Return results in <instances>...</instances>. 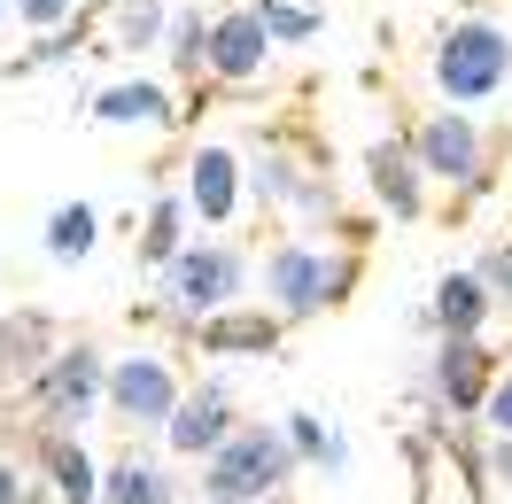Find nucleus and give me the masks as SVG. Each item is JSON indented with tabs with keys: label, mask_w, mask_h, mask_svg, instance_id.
<instances>
[{
	"label": "nucleus",
	"mask_w": 512,
	"mask_h": 504,
	"mask_svg": "<svg viewBox=\"0 0 512 504\" xmlns=\"http://www.w3.org/2000/svg\"><path fill=\"white\" fill-rule=\"evenodd\" d=\"M295 466H303V450L288 442V427H256V419H241V427L202 458V497H218V504L280 497V489L295 481Z\"/></svg>",
	"instance_id": "nucleus-1"
},
{
	"label": "nucleus",
	"mask_w": 512,
	"mask_h": 504,
	"mask_svg": "<svg viewBox=\"0 0 512 504\" xmlns=\"http://www.w3.org/2000/svg\"><path fill=\"white\" fill-rule=\"evenodd\" d=\"M435 94L458 101V109H474V101H497L512 86V32L497 16H458L443 39H435Z\"/></svg>",
	"instance_id": "nucleus-2"
},
{
	"label": "nucleus",
	"mask_w": 512,
	"mask_h": 504,
	"mask_svg": "<svg viewBox=\"0 0 512 504\" xmlns=\"http://www.w3.org/2000/svg\"><path fill=\"white\" fill-rule=\"evenodd\" d=\"M357 249H311V241H280V249L264 256V295H272V311L280 318H319L334 311L342 295L357 287Z\"/></svg>",
	"instance_id": "nucleus-3"
},
{
	"label": "nucleus",
	"mask_w": 512,
	"mask_h": 504,
	"mask_svg": "<svg viewBox=\"0 0 512 504\" xmlns=\"http://www.w3.org/2000/svg\"><path fill=\"white\" fill-rule=\"evenodd\" d=\"M241 280H249V256L225 249V241H202V249H179L171 264H163V303H171V318H210V311H233V295H241Z\"/></svg>",
	"instance_id": "nucleus-4"
},
{
	"label": "nucleus",
	"mask_w": 512,
	"mask_h": 504,
	"mask_svg": "<svg viewBox=\"0 0 512 504\" xmlns=\"http://www.w3.org/2000/svg\"><path fill=\"white\" fill-rule=\"evenodd\" d=\"M101 396H109V357H101L94 342L55 349L32 373V404H39V419H55V427H86L101 411Z\"/></svg>",
	"instance_id": "nucleus-5"
},
{
	"label": "nucleus",
	"mask_w": 512,
	"mask_h": 504,
	"mask_svg": "<svg viewBox=\"0 0 512 504\" xmlns=\"http://www.w3.org/2000/svg\"><path fill=\"white\" fill-rule=\"evenodd\" d=\"M179 373H171V357H156V349H140V357H117L109 365V419H125V427H163L171 411H179Z\"/></svg>",
	"instance_id": "nucleus-6"
},
{
	"label": "nucleus",
	"mask_w": 512,
	"mask_h": 504,
	"mask_svg": "<svg viewBox=\"0 0 512 504\" xmlns=\"http://www.w3.org/2000/svg\"><path fill=\"white\" fill-rule=\"evenodd\" d=\"M412 156L427 179H443L458 194H481V125L466 109H435V117H419L412 132Z\"/></svg>",
	"instance_id": "nucleus-7"
},
{
	"label": "nucleus",
	"mask_w": 512,
	"mask_h": 504,
	"mask_svg": "<svg viewBox=\"0 0 512 504\" xmlns=\"http://www.w3.org/2000/svg\"><path fill=\"white\" fill-rule=\"evenodd\" d=\"M264 63H272V32H264V16L256 8H225V16H210V78L218 86H249V78H264Z\"/></svg>",
	"instance_id": "nucleus-8"
},
{
	"label": "nucleus",
	"mask_w": 512,
	"mask_h": 504,
	"mask_svg": "<svg viewBox=\"0 0 512 504\" xmlns=\"http://www.w3.org/2000/svg\"><path fill=\"white\" fill-rule=\"evenodd\" d=\"M241 179H249L241 156H233L225 140H202V148L187 156V210L202 225H233V210H241Z\"/></svg>",
	"instance_id": "nucleus-9"
},
{
	"label": "nucleus",
	"mask_w": 512,
	"mask_h": 504,
	"mask_svg": "<svg viewBox=\"0 0 512 504\" xmlns=\"http://www.w3.org/2000/svg\"><path fill=\"white\" fill-rule=\"evenodd\" d=\"M489 380H497V349L481 334H443V349H435V396L450 411H481Z\"/></svg>",
	"instance_id": "nucleus-10"
},
{
	"label": "nucleus",
	"mask_w": 512,
	"mask_h": 504,
	"mask_svg": "<svg viewBox=\"0 0 512 504\" xmlns=\"http://www.w3.org/2000/svg\"><path fill=\"white\" fill-rule=\"evenodd\" d=\"M233 427H241V419H233V396H225L218 380H210V388L179 396V411L163 419V442H171L179 458H210V450H218V442L233 435Z\"/></svg>",
	"instance_id": "nucleus-11"
},
{
	"label": "nucleus",
	"mask_w": 512,
	"mask_h": 504,
	"mask_svg": "<svg viewBox=\"0 0 512 504\" xmlns=\"http://www.w3.org/2000/svg\"><path fill=\"white\" fill-rule=\"evenodd\" d=\"M86 117L109 132H163L179 109H171V86H156V78H117V86H101L86 101Z\"/></svg>",
	"instance_id": "nucleus-12"
},
{
	"label": "nucleus",
	"mask_w": 512,
	"mask_h": 504,
	"mask_svg": "<svg viewBox=\"0 0 512 504\" xmlns=\"http://www.w3.org/2000/svg\"><path fill=\"white\" fill-rule=\"evenodd\" d=\"M419 179H427V171H419L412 140H373V148H365V187H373V202H381L388 218H419V202H427Z\"/></svg>",
	"instance_id": "nucleus-13"
},
{
	"label": "nucleus",
	"mask_w": 512,
	"mask_h": 504,
	"mask_svg": "<svg viewBox=\"0 0 512 504\" xmlns=\"http://www.w3.org/2000/svg\"><path fill=\"white\" fill-rule=\"evenodd\" d=\"M280 326H288L280 311H210L194 318V342H202V357H272Z\"/></svg>",
	"instance_id": "nucleus-14"
},
{
	"label": "nucleus",
	"mask_w": 512,
	"mask_h": 504,
	"mask_svg": "<svg viewBox=\"0 0 512 504\" xmlns=\"http://www.w3.org/2000/svg\"><path fill=\"white\" fill-rule=\"evenodd\" d=\"M497 311V287L481 280V272H443L435 280V303H427V326H443V334H481Z\"/></svg>",
	"instance_id": "nucleus-15"
},
{
	"label": "nucleus",
	"mask_w": 512,
	"mask_h": 504,
	"mask_svg": "<svg viewBox=\"0 0 512 504\" xmlns=\"http://www.w3.org/2000/svg\"><path fill=\"white\" fill-rule=\"evenodd\" d=\"M39 466H47L55 504H101V466L86 458V442L70 435V427H55V435L39 442Z\"/></svg>",
	"instance_id": "nucleus-16"
},
{
	"label": "nucleus",
	"mask_w": 512,
	"mask_h": 504,
	"mask_svg": "<svg viewBox=\"0 0 512 504\" xmlns=\"http://www.w3.org/2000/svg\"><path fill=\"white\" fill-rule=\"evenodd\" d=\"M101 504H179V489L148 458H117V466L101 473Z\"/></svg>",
	"instance_id": "nucleus-17"
},
{
	"label": "nucleus",
	"mask_w": 512,
	"mask_h": 504,
	"mask_svg": "<svg viewBox=\"0 0 512 504\" xmlns=\"http://www.w3.org/2000/svg\"><path fill=\"white\" fill-rule=\"evenodd\" d=\"M163 24H171L163 0H109V47H125V55L163 47Z\"/></svg>",
	"instance_id": "nucleus-18"
},
{
	"label": "nucleus",
	"mask_w": 512,
	"mask_h": 504,
	"mask_svg": "<svg viewBox=\"0 0 512 504\" xmlns=\"http://www.w3.org/2000/svg\"><path fill=\"white\" fill-rule=\"evenodd\" d=\"M187 249V194H156V210H148V233H140V264H171V256Z\"/></svg>",
	"instance_id": "nucleus-19"
},
{
	"label": "nucleus",
	"mask_w": 512,
	"mask_h": 504,
	"mask_svg": "<svg viewBox=\"0 0 512 504\" xmlns=\"http://www.w3.org/2000/svg\"><path fill=\"white\" fill-rule=\"evenodd\" d=\"M94 241H101L94 202H63V210L47 218V256H55V264H78V256H94Z\"/></svg>",
	"instance_id": "nucleus-20"
},
{
	"label": "nucleus",
	"mask_w": 512,
	"mask_h": 504,
	"mask_svg": "<svg viewBox=\"0 0 512 504\" xmlns=\"http://www.w3.org/2000/svg\"><path fill=\"white\" fill-rule=\"evenodd\" d=\"M163 55H171V70H202V63H210V16H202V8H171Z\"/></svg>",
	"instance_id": "nucleus-21"
},
{
	"label": "nucleus",
	"mask_w": 512,
	"mask_h": 504,
	"mask_svg": "<svg viewBox=\"0 0 512 504\" xmlns=\"http://www.w3.org/2000/svg\"><path fill=\"white\" fill-rule=\"evenodd\" d=\"M288 442L303 450V466L350 473V442H342V435H326V419H311V411H288Z\"/></svg>",
	"instance_id": "nucleus-22"
},
{
	"label": "nucleus",
	"mask_w": 512,
	"mask_h": 504,
	"mask_svg": "<svg viewBox=\"0 0 512 504\" xmlns=\"http://www.w3.org/2000/svg\"><path fill=\"white\" fill-rule=\"evenodd\" d=\"M256 16H264L272 47H303V39H319V32H326L319 8H295V0H256Z\"/></svg>",
	"instance_id": "nucleus-23"
},
{
	"label": "nucleus",
	"mask_w": 512,
	"mask_h": 504,
	"mask_svg": "<svg viewBox=\"0 0 512 504\" xmlns=\"http://www.w3.org/2000/svg\"><path fill=\"white\" fill-rule=\"evenodd\" d=\"M70 55H86V24H55V32L39 39L32 55H24V70H47V63H70Z\"/></svg>",
	"instance_id": "nucleus-24"
},
{
	"label": "nucleus",
	"mask_w": 512,
	"mask_h": 504,
	"mask_svg": "<svg viewBox=\"0 0 512 504\" xmlns=\"http://www.w3.org/2000/svg\"><path fill=\"white\" fill-rule=\"evenodd\" d=\"M8 16H16V24H32V32H55V24L78 16V0H8Z\"/></svg>",
	"instance_id": "nucleus-25"
},
{
	"label": "nucleus",
	"mask_w": 512,
	"mask_h": 504,
	"mask_svg": "<svg viewBox=\"0 0 512 504\" xmlns=\"http://www.w3.org/2000/svg\"><path fill=\"white\" fill-rule=\"evenodd\" d=\"M47 497H55V489H39L16 458H0V504H47Z\"/></svg>",
	"instance_id": "nucleus-26"
},
{
	"label": "nucleus",
	"mask_w": 512,
	"mask_h": 504,
	"mask_svg": "<svg viewBox=\"0 0 512 504\" xmlns=\"http://www.w3.org/2000/svg\"><path fill=\"white\" fill-rule=\"evenodd\" d=\"M481 419L497 427V435H512V373L497 365V380H489V396H481Z\"/></svg>",
	"instance_id": "nucleus-27"
},
{
	"label": "nucleus",
	"mask_w": 512,
	"mask_h": 504,
	"mask_svg": "<svg viewBox=\"0 0 512 504\" xmlns=\"http://www.w3.org/2000/svg\"><path fill=\"white\" fill-rule=\"evenodd\" d=\"M474 272H481L489 287H497V303H512V241H505V249H489V256L474 264Z\"/></svg>",
	"instance_id": "nucleus-28"
},
{
	"label": "nucleus",
	"mask_w": 512,
	"mask_h": 504,
	"mask_svg": "<svg viewBox=\"0 0 512 504\" xmlns=\"http://www.w3.org/2000/svg\"><path fill=\"white\" fill-rule=\"evenodd\" d=\"M489 466H497V481H512V435H497V458H489Z\"/></svg>",
	"instance_id": "nucleus-29"
},
{
	"label": "nucleus",
	"mask_w": 512,
	"mask_h": 504,
	"mask_svg": "<svg viewBox=\"0 0 512 504\" xmlns=\"http://www.w3.org/2000/svg\"><path fill=\"white\" fill-rule=\"evenodd\" d=\"M256 504H295V497H288V489H280V497H256Z\"/></svg>",
	"instance_id": "nucleus-30"
},
{
	"label": "nucleus",
	"mask_w": 512,
	"mask_h": 504,
	"mask_svg": "<svg viewBox=\"0 0 512 504\" xmlns=\"http://www.w3.org/2000/svg\"><path fill=\"white\" fill-rule=\"evenodd\" d=\"M0 24H8V0H0Z\"/></svg>",
	"instance_id": "nucleus-31"
},
{
	"label": "nucleus",
	"mask_w": 512,
	"mask_h": 504,
	"mask_svg": "<svg viewBox=\"0 0 512 504\" xmlns=\"http://www.w3.org/2000/svg\"><path fill=\"white\" fill-rule=\"evenodd\" d=\"M202 504H218V497H202Z\"/></svg>",
	"instance_id": "nucleus-32"
}]
</instances>
